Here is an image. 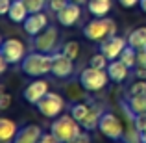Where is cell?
I'll use <instances>...</instances> for the list:
<instances>
[{"label":"cell","mask_w":146,"mask_h":143,"mask_svg":"<svg viewBox=\"0 0 146 143\" xmlns=\"http://www.w3.org/2000/svg\"><path fill=\"white\" fill-rule=\"evenodd\" d=\"M52 61H54L52 54H44V52L33 50V52L26 54V58L21 61V71L26 76L39 78V76H44L48 73H52Z\"/></svg>","instance_id":"6da1fadb"},{"label":"cell","mask_w":146,"mask_h":143,"mask_svg":"<svg viewBox=\"0 0 146 143\" xmlns=\"http://www.w3.org/2000/svg\"><path fill=\"white\" fill-rule=\"evenodd\" d=\"M82 128L83 126L80 125V121H76L72 115H59V117H56V121L52 123L50 132H52L61 143H67V141L74 140L76 136H80V134H82Z\"/></svg>","instance_id":"7a4b0ae2"},{"label":"cell","mask_w":146,"mask_h":143,"mask_svg":"<svg viewBox=\"0 0 146 143\" xmlns=\"http://www.w3.org/2000/svg\"><path fill=\"white\" fill-rule=\"evenodd\" d=\"M83 36L89 41H104L111 36H117V22L113 19L98 17L83 26Z\"/></svg>","instance_id":"3957f363"},{"label":"cell","mask_w":146,"mask_h":143,"mask_svg":"<svg viewBox=\"0 0 146 143\" xmlns=\"http://www.w3.org/2000/svg\"><path fill=\"white\" fill-rule=\"evenodd\" d=\"M80 80V86L83 87L85 91H91V93H94V91H102L104 87L109 84V75H107L106 69H96V67H85L82 73H80L78 76Z\"/></svg>","instance_id":"277c9868"},{"label":"cell","mask_w":146,"mask_h":143,"mask_svg":"<svg viewBox=\"0 0 146 143\" xmlns=\"http://www.w3.org/2000/svg\"><path fill=\"white\" fill-rule=\"evenodd\" d=\"M59 34H57V26H46L41 34H37L33 37V50L44 54H56L59 52L57 48H61L59 45Z\"/></svg>","instance_id":"5b68a950"},{"label":"cell","mask_w":146,"mask_h":143,"mask_svg":"<svg viewBox=\"0 0 146 143\" xmlns=\"http://www.w3.org/2000/svg\"><path fill=\"white\" fill-rule=\"evenodd\" d=\"M98 130L111 141H122L124 138V125L113 111H104L98 123Z\"/></svg>","instance_id":"8992f818"},{"label":"cell","mask_w":146,"mask_h":143,"mask_svg":"<svg viewBox=\"0 0 146 143\" xmlns=\"http://www.w3.org/2000/svg\"><path fill=\"white\" fill-rule=\"evenodd\" d=\"M35 106H37V110H39L41 115H44V117H48V119H56V117H59V113L65 110V100L59 93H50L48 91Z\"/></svg>","instance_id":"52a82bcc"},{"label":"cell","mask_w":146,"mask_h":143,"mask_svg":"<svg viewBox=\"0 0 146 143\" xmlns=\"http://www.w3.org/2000/svg\"><path fill=\"white\" fill-rule=\"evenodd\" d=\"M0 56L4 60H7V63H21L26 58V47L17 37L4 39L2 45H0Z\"/></svg>","instance_id":"ba28073f"},{"label":"cell","mask_w":146,"mask_h":143,"mask_svg":"<svg viewBox=\"0 0 146 143\" xmlns=\"http://www.w3.org/2000/svg\"><path fill=\"white\" fill-rule=\"evenodd\" d=\"M128 47V39H124V37L120 36H111L107 37V39L100 41V52L106 54L107 60H117V58H120L122 50Z\"/></svg>","instance_id":"9c48e42d"},{"label":"cell","mask_w":146,"mask_h":143,"mask_svg":"<svg viewBox=\"0 0 146 143\" xmlns=\"http://www.w3.org/2000/svg\"><path fill=\"white\" fill-rule=\"evenodd\" d=\"M54 61H52V75L56 78H70L74 73V60L67 58L65 54L56 52L52 54Z\"/></svg>","instance_id":"30bf717a"},{"label":"cell","mask_w":146,"mask_h":143,"mask_svg":"<svg viewBox=\"0 0 146 143\" xmlns=\"http://www.w3.org/2000/svg\"><path fill=\"white\" fill-rule=\"evenodd\" d=\"M46 93H48V82L46 80H33V82H30L28 86L24 87L22 97H24L26 102L37 104Z\"/></svg>","instance_id":"8fae6325"},{"label":"cell","mask_w":146,"mask_h":143,"mask_svg":"<svg viewBox=\"0 0 146 143\" xmlns=\"http://www.w3.org/2000/svg\"><path fill=\"white\" fill-rule=\"evenodd\" d=\"M22 26H24V32L28 34V36L35 37L37 34H41L48 26V17L43 11H39V13H30L28 19L22 22Z\"/></svg>","instance_id":"7c38bea8"},{"label":"cell","mask_w":146,"mask_h":143,"mask_svg":"<svg viewBox=\"0 0 146 143\" xmlns=\"http://www.w3.org/2000/svg\"><path fill=\"white\" fill-rule=\"evenodd\" d=\"M57 22H59L61 26H74L76 22L80 21V17H82V6L80 4H74L70 2L67 7H63L61 11H57Z\"/></svg>","instance_id":"4fadbf2b"},{"label":"cell","mask_w":146,"mask_h":143,"mask_svg":"<svg viewBox=\"0 0 146 143\" xmlns=\"http://www.w3.org/2000/svg\"><path fill=\"white\" fill-rule=\"evenodd\" d=\"M41 136H43V130L37 125H26L22 128H19L17 136H15L13 143H39Z\"/></svg>","instance_id":"5bb4252c"},{"label":"cell","mask_w":146,"mask_h":143,"mask_svg":"<svg viewBox=\"0 0 146 143\" xmlns=\"http://www.w3.org/2000/svg\"><path fill=\"white\" fill-rule=\"evenodd\" d=\"M106 71H107V75H109V78L113 80V82L120 84V82H124V80L128 78L129 67L120 60V58H117V60H111L109 63H107V69H106Z\"/></svg>","instance_id":"9a60e30c"},{"label":"cell","mask_w":146,"mask_h":143,"mask_svg":"<svg viewBox=\"0 0 146 143\" xmlns=\"http://www.w3.org/2000/svg\"><path fill=\"white\" fill-rule=\"evenodd\" d=\"M124 108H126V110H129L133 115H144L146 113V93L126 97Z\"/></svg>","instance_id":"2e32d148"},{"label":"cell","mask_w":146,"mask_h":143,"mask_svg":"<svg viewBox=\"0 0 146 143\" xmlns=\"http://www.w3.org/2000/svg\"><path fill=\"white\" fill-rule=\"evenodd\" d=\"M28 15H30V11H28V7H26V4L22 2V0H13L11 9H9V13H7L9 21L15 22V24H22V22L28 19Z\"/></svg>","instance_id":"e0dca14e"},{"label":"cell","mask_w":146,"mask_h":143,"mask_svg":"<svg viewBox=\"0 0 146 143\" xmlns=\"http://www.w3.org/2000/svg\"><path fill=\"white\" fill-rule=\"evenodd\" d=\"M17 132H19V126L15 121H11L7 117L0 119V140H2V143H11L17 136Z\"/></svg>","instance_id":"ac0fdd59"},{"label":"cell","mask_w":146,"mask_h":143,"mask_svg":"<svg viewBox=\"0 0 146 143\" xmlns=\"http://www.w3.org/2000/svg\"><path fill=\"white\" fill-rule=\"evenodd\" d=\"M113 7V0H89L87 2V9L94 17H106Z\"/></svg>","instance_id":"d6986e66"},{"label":"cell","mask_w":146,"mask_h":143,"mask_svg":"<svg viewBox=\"0 0 146 143\" xmlns=\"http://www.w3.org/2000/svg\"><path fill=\"white\" fill-rule=\"evenodd\" d=\"M128 45H131L135 50H144L146 48V26H139L128 36Z\"/></svg>","instance_id":"ffe728a7"},{"label":"cell","mask_w":146,"mask_h":143,"mask_svg":"<svg viewBox=\"0 0 146 143\" xmlns=\"http://www.w3.org/2000/svg\"><path fill=\"white\" fill-rule=\"evenodd\" d=\"M104 110H100L98 106H91L89 113H87V117L82 121V126L87 130V132H91V130L98 128V123H100V117H102Z\"/></svg>","instance_id":"44dd1931"},{"label":"cell","mask_w":146,"mask_h":143,"mask_svg":"<svg viewBox=\"0 0 146 143\" xmlns=\"http://www.w3.org/2000/svg\"><path fill=\"white\" fill-rule=\"evenodd\" d=\"M91 106L89 104H83V102H76L70 106V115L76 119V121H80V125H82V121L87 117V113H89Z\"/></svg>","instance_id":"7402d4cb"},{"label":"cell","mask_w":146,"mask_h":143,"mask_svg":"<svg viewBox=\"0 0 146 143\" xmlns=\"http://www.w3.org/2000/svg\"><path fill=\"white\" fill-rule=\"evenodd\" d=\"M120 60L124 61L126 65H128L129 69H135V65H137V50L131 47V45H128L124 50H122V54H120Z\"/></svg>","instance_id":"603a6c76"},{"label":"cell","mask_w":146,"mask_h":143,"mask_svg":"<svg viewBox=\"0 0 146 143\" xmlns=\"http://www.w3.org/2000/svg\"><path fill=\"white\" fill-rule=\"evenodd\" d=\"M61 54H65L67 58H70V60H76V58L80 56V43L78 41H67V43L61 45Z\"/></svg>","instance_id":"cb8c5ba5"},{"label":"cell","mask_w":146,"mask_h":143,"mask_svg":"<svg viewBox=\"0 0 146 143\" xmlns=\"http://www.w3.org/2000/svg\"><path fill=\"white\" fill-rule=\"evenodd\" d=\"M107 63H109V60H107L106 54H102V52L94 54V56L89 60V65L91 67H96V69H107Z\"/></svg>","instance_id":"d4e9b609"},{"label":"cell","mask_w":146,"mask_h":143,"mask_svg":"<svg viewBox=\"0 0 146 143\" xmlns=\"http://www.w3.org/2000/svg\"><path fill=\"white\" fill-rule=\"evenodd\" d=\"M22 2L26 4L30 13H39V11L44 9V2L46 0H22Z\"/></svg>","instance_id":"484cf974"},{"label":"cell","mask_w":146,"mask_h":143,"mask_svg":"<svg viewBox=\"0 0 146 143\" xmlns=\"http://www.w3.org/2000/svg\"><path fill=\"white\" fill-rule=\"evenodd\" d=\"M141 93H146V80H139L135 82L128 91V97H133V95H141Z\"/></svg>","instance_id":"4316f807"},{"label":"cell","mask_w":146,"mask_h":143,"mask_svg":"<svg viewBox=\"0 0 146 143\" xmlns=\"http://www.w3.org/2000/svg\"><path fill=\"white\" fill-rule=\"evenodd\" d=\"M68 4H70V0H48V7L54 11V13L61 11L63 7H67Z\"/></svg>","instance_id":"83f0119b"},{"label":"cell","mask_w":146,"mask_h":143,"mask_svg":"<svg viewBox=\"0 0 146 143\" xmlns=\"http://www.w3.org/2000/svg\"><path fill=\"white\" fill-rule=\"evenodd\" d=\"M135 123L141 130V138H143V143H146V113L144 115H135Z\"/></svg>","instance_id":"f1b7e54d"},{"label":"cell","mask_w":146,"mask_h":143,"mask_svg":"<svg viewBox=\"0 0 146 143\" xmlns=\"http://www.w3.org/2000/svg\"><path fill=\"white\" fill-rule=\"evenodd\" d=\"M39 143H61V141L57 140V138L54 136L52 132H43V136H41Z\"/></svg>","instance_id":"f546056e"},{"label":"cell","mask_w":146,"mask_h":143,"mask_svg":"<svg viewBox=\"0 0 146 143\" xmlns=\"http://www.w3.org/2000/svg\"><path fill=\"white\" fill-rule=\"evenodd\" d=\"M11 104V97L7 93H0V110H7Z\"/></svg>","instance_id":"4dcf8cb0"},{"label":"cell","mask_w":146,"mask_h":143,"mask_svg":"<svg viewBox=\"0 0 146 143\" xmlns=\"http://www.w3.org/2000/svg\"><path fill=\"white\" fill-rule=\"evenodd\" d=\"M11 4H13V0H0V13L7 15L11 9Z\"/></svg>","instance_id":"1f68e13d"},{"label":"cell","mask_w":146,"mask_h":143,"mask_svg":"<svg viewBox=\"0 0 146 143\" xmlns=\"http://www.w3.org/2000/svg\"><path fill=\"white\" fill-rule=\"evenodd\" d=\"M67 143H91V138H89V134L82 132L80 136H76L74 140H70V141H67Z\"/></svg>","instance_id":"d6a6232c"},{"label":"cell","mask_w":146,"mask_h":143,"mask_svg":"<svg viewBox=\"0 0 146 143\" xmlns=\"http://www.w3.org/2000/svg\"><path fill=\"white\" fill-rule=\"evenodd\" d=\"M133 73H135V76H137V78L146 80V65H135Z\"/></svg>","instance_id":"836d02e7"},{"label":"cell","mask_w":146,"mask_h":143,"mask_svg":"<svg viewBox=\"0 0 146 143\" xmlns=\"http://www.w3.org/2000/svg\"><path fill=\"white\" fill-rule=\"evenodd\" d=\"M137 65H146V48L137 50Z\"/></svg>","instance_id":"e575fe53"},{"label":"cell","mask_w":146,"mask_h":143,"mask_svg":"<svg viewBox=\"0 0 146 143\" xmlns=\"http://www.w3.org/2000/svg\"><path fill=\"white\" fill-rule=\"evenodd\" d=\"M118 2H120L122 7H133V6H139L141 0H118Z\"/></svg>","instance_id":"d590c367"},{"label":"cell","mask_w":146,"mask_h":143,"mask_svg":"<svg viewBox=\"0 0 146 143\" xmlns=\"http://www.w3.org/2000/svg\"><path fill=\"white\" fill-rule=\"evenodd\" d=\"M6 69H7V60H4V58H2V60H0V73H4Z\"/></svg>","instance_id":"8d00e7d4"},{"label":"cell","mask_w":146,"mask_h":143,"mask_svg":"<svg viewBox=\"0 0 146 143\" xmlns=\"http://www.w3.org/2000/svg\"><path fill=\"white\" fill-rule=\"evenodd\" d=\"M139 7H141V9H143L144 13H146V0H141V2H139Z\"/></svg>","instance_id":"74e56055"},{"label":"cell","mask_w":146,"mask_h":143,"mask_svg":"<svg viewBox=\"0 0 146 143\" xmlns=\"http://www.w3.org/2000/svg\"><path fill=\"white\" fill-rule=\"evenodd\" d=\"M70 2H74V4H80V6H82V4H87L89 0H70Z\"/></svg>","instance_id":"f35d334b"},{"label":"cell","mask_w":146,"mask_h":143,"mask_svg":"<svg viewBox=\"0 0 146 143\" xmlns=\"http://www.w3.org/2000/svg\"><path fill=\"white\" fill-rule=\"evenodd\" d=\"M46 2H48V0H46Z\"/></svg>","instance_id":"ab89813d"}]
</instances>
